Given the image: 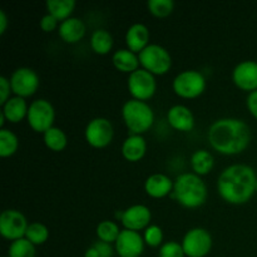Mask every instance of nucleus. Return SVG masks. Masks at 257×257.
<instances>
[{"instance_id":"nucleus-1","label":"nucleus","mask_w":257,"mask_h":257,"mask_svg":"<svg viewBox=\"0 0 257 257\" xmlns=\"http://www.w3.org/2000/svg\"><path fill=\"white\" fill-rule=\"evenodd\" d=\"M207 138L212 148L222 155H237L251 142V130L242 119L226 117L210 125Z\"/></svg>"},{"instance_id":"nucleus-2","label":"nucleus","mask_w":257,"mask_h":257,"mask_svg":"<svg viewBox=\"0 0 257 257\" xmlns=\"http://www.w3.org/2000/svg\"><path fill=\"white\" fill-rule=\"evenodd\" d=\"M255 170L247 165H231L220 173L217 180L218 195L231 205L248 202L256 192Z\"/></svg>"},{"instance_id":"nucleus-3","label":"nucleus","mask_w":257,"mask_h":257,"mask_svg":"<svg viewBox=\"0 0 257 257\" xmlns=\"http://www.w3.org/2000/svg\"><path fill=\"white\" fill-rule=\"evenodd\" d=\"M171 197L175 198L183 207H200L207 200V186L201 176L196 173H181L173 183Z\"/></svg>"},{"instance_id":"nucleus-4","label":"nucleus","mask_w":257,"mask_h":257,"mask_svg":"<svg viewBox=\"0 0 257 257\" xmlns=\"http://www.w3.org/2000/svg\"><path fill=\"white\" fill-rule=\"evenodd\" d=\"M122 117L132 135H142L152 127L155 113L152 107L145 100L128 99L122 107Z\"/></svg>"},{"instance_id":"nucleus-5","label":"nucleus","mask_w":257,"mask_h":257,"mask_svg":"<svg viewBox=\"0 0 257 257\" xmlns=\"http://www.w3.org/2000/svg\"><path fill=\"white\" fill-rule=\"evenodd\" d=\"M142 68L152 74H165L171 69L172 57L165 47L156 43L148 44L142 52L138 53Z\"/></svg>"},{"instance_id":"nucleus-6","label":"nucleus","mask_w":257,"mask_h":257,"mask_svg":"<svg viewBox=\"0 0 257 257\" xmlns=\"http://www.w3.org/2000/svg\"><path fill=\"white\" fill-rule=\"evenodd\" d=\"M176 94L182 98H196L206 89V78L196 69H186L178 73L172 83Z\"/></svg>"},{"instance_id":"nucleus-7","label":"nucleus","mask_w":257,"mask_h":257,"mask_svg":"<svg viewBox=\"0 0 257 257\" xmlns=\"http://www.w3.org/2000/svg\"><path fill=\"white\" fill-rule=\"evenodd\" d=\"M28 123L35 132H47L53 127L55 110L52 103L44 98H39L30 103L28 109Z\"/></svg>"},{"instance_id":"nucleus-8","label":"nucleus","mask_w":257,"mask_h":257,"mask_svg":"<svg viewBox=\"0 0 257 257\" xmlns=\"http://www.w3.org/2000/svg\"><path fill=\"white\" fill-rule=\"evenodd\" d=\"M182 247L186 256L205 257L212 248V236L206 228L193 227L183 236Z\"/></svg>"},{"instance_id":"nucleus-9","label":"nucleus","mask_w":257,"mask_h":257,"mask_svg":"<svg viewBox=\"0 0 257 257\" xmlns=\"http://www.w3.org/2000/svg\"><path fill=\"white\" fill-rule=\"evenodd\" d=\"M128 90L135 99L147 100L153 97L157 89L155 74L146 70L145 68H138L128 75Z\"/></svg>"},{"instance_id":"nucleus-10","label":"nucleus","mask_w":257,"mask_h":257,"mask_svg":"<svg viewBox=\"0 0 257 257\" xmlns=\"http://www.w3.org/2000/svg\"><path fill=\"white\" fill-rule=\"evenodd\" d=\"M113 125L109 119L104 117H95L88 122L84 136L87 142L92 147L103 148L109 145L113 140Z\"/></svg>"},{"instance_id":"nucleus-11","label":"nucleus","mask_w":257,"mask_h":257,"mask_svg":"<svg viewBox=\"0 0 257 257\" xmlns=\"http://www.w3.org/2000/svg\"><path fill=\"white\" fill-rule=\"evenodd\" d=\"M28 226L27 218L20 211L10 208L0 215V233L8 240L15 241L25 237Z\"/></svg>"},{"instance_id":"nucleus-12","label":"nucleus","mask_w":257,"mask_h":257,"mask_svg":"<svg viewBox=\"0 0 257 257\" xmlns=\"http://www.w3.org/2000/svg\"><path fill=\"white\" fill-rule=\"evenodd\" d=\"M12 90L18 97H29L37 92L39 87V77L32 68L20 67L13 72L10 77Z\"/></svg>"},{"instance_id":"nucleus-13","label":"nucleus","mask_w":257,"mask_h":257,"mask_svg":"<svg viewBox=\"0 0 257 257\" xmlns=\"http://www.w3.org/2000/svg\"><path fill=\"white\" fill-rule=\"evenodd\" d=\"M145 238L138 231L123 228L114 245L120 257H140L145 250Z\"/></svg>"},{"instance_id":"nucleus-14","label":"nucleus","mask_w":257,"mask_h":257,"mask_svg":"<svg viewBox=\"0 0 257 257\" xmlns=\"http://www.w3.org/2000/svg\"><path fill=\"white\" fill-rule=\"evenodd\" d=\"M151 218H152V213H151L150 208L146 205L137 203V205H132L122 211L120 221H122L124 228L140 232L141 230H146L150 226Z\"/></svg>"},{"instance_id":"nucleus-15","label":"nucleus","mask_w":257,"mask_h":257,"mask_svg":"<svg viewBox=\"0 0 257 257\" xmlns=\"http://www.w3.org/2000/svg\"><path fill=\"white\" fill-rule=\"evenodd\" d=\"M232 80L241 89L257 90V62L242 60L238 63L232 70Z\"/></svg>"},{"instance_id":"nucleus-16","label":"nucleus","mask_w":257,"mask_h":257,"mask_svg":"<svg viewBox=\"0 0 257 257\" xmlns=\"http://www.w3.org/2000/svg\"><path fill=\"white\" fill-rule=\"evenodd\" d=\"M167 120L171 127L181 132H190L195 127V115L192 110L183 104H176L167 112Z\"/></svg>"},{"instance_id":"nucleus-17","label":"nucleus","mask_w":257,"mask_h":257,"mask_svg":"<svg viewBox=\"0 0 257 257\" xmlns=\"http://www.w3.org/2000/svg\"><path fill=\"white\" fill-rule=\"evenodd\" d=\"M173 181L165 173H153L145 182V190L153 198H162L171 195L173 191Z\"/></svg>"},{"instance_id":"nucleus-18","label":"nucleus","mask_w":257,"mask_h":257,"mask_svg":"<svg viewBox=\"0 0 257 257\" xmlns=\"http://www.w3.org/2000/svg\"><path fill=\"white\" fill-rule=\"evenodd\" d=\"M150 30L143 23H135L131 25L125 33V43L128 49L135 53H140L150 44Z\"/></svg>"},{"instance_id":"nucleus-19","label":"nucleus","mask_w":257,"mask_h":257,"mask_svg":"<svg viewBox=\"0 0 257 257\" xmlns=\"http://www.w3.org/2000/svg\"><path fill=\"white\" fill-rule=\"evenodd\" d=\"M85 24L80 18L70 17L63 20L58 28L60 38L67 43H77L84 37Z\"/></svg>"},{"instance_id":"nucleus-20","label":"nucleus","mask_w":257,"mask_h":257,"mask_svg":"<svg viewBox=\"0 0 257 257\" xmlns=\"http://www.w3.org/2000/svg\"><path fill=\"white\" fill-rule=\"evenodd\" d=\"M147 151V143L142 135H130L122 145L123 157L131 162L142 160Z\"/></svg>"},{"instance_id":"nucleus-21","label":"nucleus","mask_w":257,"mask_h":257,"mask_svg":"<svg viewBox=\"0 0 257 257\" xmlns=\"http://www.w3.org/2000/svg\"><path fill=\"white\" fill-rule=\"evenodd\" d=\"M29 105L27 104V100L23 97H10L4 104L2 105V112L5 115L7 120L12 123H18L28 115Z\"/></svg>"},{"instance_id":"nucleus-22","label":"nucleus","mask_w":257,"mask_h":257,"mask_svg":"<svg viewBox=\"0 0 257 257\" xmlns=\"http://www.w3.org/2000/svg\"><path fill=\"white\" fill-rule=\"evenodd\" d=\"M113 65L118 70L124 73H133L140 68V58L135 52L130 50L128 48H120L113 53L112 57Z\"/></svg>"},{"instance_id":"nucleus-23","label":"nucleus","mask_w":257,"mask_h":257,"mask_svg":"<svg viewBox=\"0 0 257 257\" xmlns=\"http://www.w3.org/2000/svg\"><path fill=\"white\" fill-rule=\"evenodd\" d=\"M213 166H215V158L207 150H197L191 156V167L196 175H207Z\"/></svg>"},{"instance_id":"nucleus-24","label":"nucleus","mask_w":257,"mask_h":257,"mask_svg":"<svg viewBox=\"0 0 257 257\" xmlns=\"http://www.w3.org/2000/svg\"><path fill=\"white\" fill-rule=\"evenodd\" d=\"M90 47L98 54H107L113 47V37L108 30L97 29L90 37Z\"/></svg>"},{"instance_id":"nucleus-25","label":"nucleus","mask_w":257,"mask_h":257,"mask_svg":"<svg viewBox=\"0 0 257 257\" xmlns=\"http://www.w3.org/2000/svg\"><path fill=\"white\" fill-rule=\"evenodd\" d=\"M74 8L75 0H47L48 13L62 22L70 18Z\"/></svg>"},{"instance_id":"nucleus-26","label":"nucleus","mask_w":257,"mask_h":257,"mask_svg":"<svg viewBox=\"0 0 257 257\" xmlns=\"http://www.w3.org/2000/svg\"><path fill=\"white\" fill-rule=\"evenodd\" d=\"M44 143L49 150L59 152V151H63L67 147V135H65L62 128L53 125L47 132H44Z\"/></svg>"},{"instance_id":"nucleus-27","label":"nucleus","mask_w":257,"mask_h":257,"mask_svg":"<svg viewBox=\"0 0 257 257\" xmlns=\"http://www.w3.org/2000/svg\"><path fill=\"white\" fill-rule=\"evenodd\" d=\"M19 147V140L17 135L7 128L0 130V156L2 157H9L14 155Z\"/></svg>"},{"instance_id":"nucleus-28","label":"nucleus","mask_w":257,"mask_h":257,"mask_svg":"<svg viewBox=\"0 0 257 257\" xmlns=\"http://www.w3.org/2000/svg\"><path fill=\"white\" fill-rule=\"evenodd\" d=\"M97 236L100 241H104V242L112 243L115 242L119 236L120 231L119 226L114 222V221L110 220H104L100 221L97 226Z\"/></svg>"},{"instance_id":"nucleus-29","label":"nucleus","mask_w":257,"mask_h":257,"mask_svg":"<svg viewBox=\"0 0 257 257\" xmlns=\"http://www.w3.org/2000/svg\"><path fill=\"white\" fill-rule=\"evenodd\" d=\"M9 257H35V245H33L27 237L12 241L8 250Z\"/></svg>"},{"instance_id":"nucleus-30","label":"nucleus","mask_w":257,"mask_h":257,"mask_svg":"<svg viewBox=\"0 0 257 257\" xmlns=\"http://www.w3.org/2000/svg\"><path fill=\"white\" fill-rule=\"evenodd\" d=\"M25 237L33 243V245H42L49 237V230L47 226L42 222L29 223L25 232Z\"/></svg>"},{"instance_id":"nucleus-31","label":"nucleus","mask_w":257,"mask_h":257,"mask_svg":"<svg viewBox=\"0 0 257 257\" xmlns=\"http://www.w3.org/2000/svg\"><path fill=\"white\" fill-rule=\"evenodd\" d=\"M148 10L158 18H165L173 12L175 2L173 0H148Z\"/></svg>"},{"instance_id":"nucleus-32","label":"nucleus","mask_w":257,"mask_h":257,"mask_svg":"<svg viewBox=\"0 0 257 257\" xmlns=\"http://www.w3.org/2000/svg\"><path fill=\"white\" fill-rule=\"evenodd\" d=\"M160 257H185V251H183L182 243L177 241H168L161 245L160 251H158Z\"/></svg>"},{"instance_id":"nucleus-33","label":"nucleus","mask_w":257,"mask_h":257,"mask_svg":"<svg viewBox=\"0 0 257 257\" xmlns=\"http://www.w3.org/2000/svg\"><path fill=\"white\" fill-rule=\"evenodd\" d=\"M143 238H145V242L147 243V245L152 246V247H157V246H160L163 241L162 228L157 225H150L145 230Z\"/></svg>"},{"instance_id":"nucleus-34","label":"nucleus","mask_w":257,"mask_h":257,"mask_svg":"<svg viewBox=\"0 0 257 257\" xmlns=\"http://www.w3.org/2000/svg\"><path fill=\"white\" fill-rule=\"evenodd\" d=\"M10 92H13L10 79H8L7 77L2 75V77H0V104L3 105L8 99H9Z\"/></svg>"},{"instance_id":"nucleus-35","label":"nucleus","mask_w":257,"mask_h":257,"mask_svg":"<svg viewBox=\"0 0 257 257\" xmlns=\"http://www.w3.org/2000/svg\"><path fill=\"white\" fill-rule=\"evenodd\" d=\"M58 22H59V20H58L57 18L53 17L52 14H49V13H48V14H45L44 17L40 19V28H42V29L47 33L53 32V30L58 27Z\"/></svg>"},{"instance_id":"nucleus-36","label":"nucleus","mask_w":257,"mask_h":257,"mask_svg":"<svg viewBox=\"0 0 257 257\" xmlns=\"http://www.w3.org/2000/svg\"><path fill=\"white\" fill-rule=\"evenodd\" d=\"M95 248H97L98 253H99V257H112L113 256V248L112 245L108 242H104V241H97L94 243Z\"/></svg>"},{"instance_id":"nucleus-37","label":"nucleus","mask_w":257,"mask_h":257,"mask_svg":"<svg viewBox=\"0 0 257 257\" xmlns=\"http://www.w3.org/2000/svg\"><path fill=\"white\" fill-rule=\"evenodd\" d=\"M246 104H247V108L248 110H250L251 114L257 119V90L248 93L247 99H246Z\"/></svg>"},{"instance_id":"nucleus-38","label":"nucleus","mask_w":257,"mask_h":257,"mask_svg":"<svg viewBox=\"0 0 257 257\" xmlns=\"http://www.w3.org/2000/svg\"><path fill=\"white\" fill-rule=\"evenodd\" d=\"M8 28V17L4 9H0V34H4Z\"/></svg>"},{"instance_id":"nucleus-39","label":"nucleus","mask_w":257,"mask_h":257,"mask_svg":"<svg viewBox=\"0 0 257 257\" xmlns=\"http://www.w3.org/2000/svg\"><path fill=\"white\" fill-rule=\"evenodd\" d=\"M84 257H99V253H98L97 248H95L94 246H90V247H88L87 251H85Z\"/></svg>"},{"instance_id":"nucleus-40","label":"nucleus","mask_w":257,"mask_h":257,"mask_svg":"<svg viewBox=\"0 0 257 257\" xmlns=\"http://www.w3.org/2000/svg\"><path fill=\"white\" fill-rule=\"evenodd\" d=\"M256 193H257V183H256Z\"/></svg>"}]
</instances>
